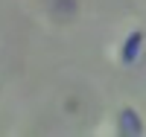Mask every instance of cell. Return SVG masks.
<instances>
[{
	"label": "cell",
	"instance_id": "obj_1",
	"mask_svg": "<svg viewBox=\"0 0 146 137\" xmlns=\"http://www.w3.org/2000/svg\"><path fill=\"white\" fill-rule=\"evenodd\" d=\"M50 12H53V18H58V21H70L79 12V3H76V0H53Z\"/></svg>",
	"mask_w": 146,
	"mask_h": 137
},
{
	"label": "cell",
	"instance_id": "obj_2",
	"mask_svg": "<svg viewBox=\"0 0 146 137\" xmlns=\"http://www.w3.org/2000/svg\"><path fill=\"white\" fill-rule=\"evenodd\" d=\"M143 131V126H140V120H137V114L131 108H126L123 114H120V134H140Z\"/></svg>",
	"mask_w": 146,
	"mask_h": 137
},
{
	"label": "cell",
	"instance_id": "obj_3",
	"mask_svg": "<svg viewBox=\"0 0 146 137\" xmlns=\"http://www.w3.org/2000/svg\"><path fill=\"white\" fill-rule=\"evenodd\" d=\"M140 41H143V35H140V32H135V35H131V38L126 41V53H123V58H126V61H131V58L137 56V47H140Z\"/></svg>",
	"mask_w": 146,
	"mask_h": 137
}]
</instances>
